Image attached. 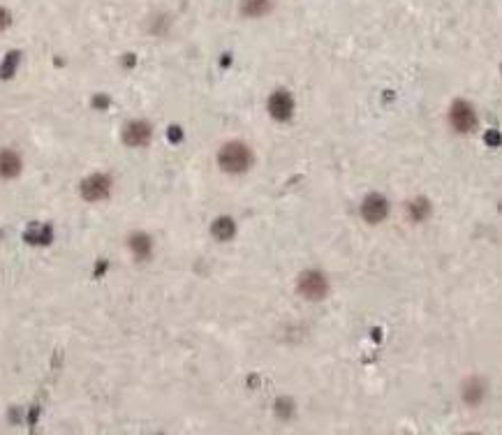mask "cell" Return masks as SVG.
Here are the masks:
<instances>
[{
    "label": "cell",
    "instance_id": "obj_1",
    "mask_svg": "<svg viewBox=\"0 0 502 435\" xmlns=\"http://www.w3.org/2000/svg\"><path fill=\"white\" fill-rule=\"evenodd\" d=\"M253 165V153L244 141H225L217 150V167L225 174H232V177H239V174H246Z\"/></svg>",
    "mask_w": 502,
    "mask_h": 435
},
{
    "label": "cell",
    "instance_id": "obj_2",
    "mask_svg": "<svg viewBox=\"0 0 502 435\" xmlns=\"http://www.w3.org/2000/svg\"><path fill=\"white\" fill-rule=\"evenodd\" d=\"M112 177L109 174H102V172H97V174H90V177H86L81 181V186H79V192H81V197L86 199V202H104V199L112 195Z\"/></svg>",
    "mask_w": 502,
    "mask_h": 435
},
{
    "label": "cell",
    "instance_id": "obj_3",
    "mask_svg": "<svg viewBox=\"0 0 502 435\" xmlns=\"http://www.w3.org/2000/svg\"><path fill=\"white\" fill-rule=\"evenodd\" d=\"M121 139L125 146L130 148H144L150 144L153 139V125L148 121L139 119V121H128L123 125V132H121Z\"/></svg>",
    "mask_w": 502,
    "mask_h": 435
},
{
    "label": "cell",
    "instance_id": "obj_4",
    "mask_svg": "<svg viewBox=\"0 0 502 435\" xmlns=\"http://www.w3.org/2000/svg\"><path fill=\"white\" fill-rule=\"evenodd\" d=\"M299 294L311 299V301H320L326 297V292H329V282H326L324 273L320 271H304L299 275Z\"/></svg>",
    "mask_w": 502,
    "mask_h": 435
},
{
    "label": "cell",
    "instance_id": "obj_5",
    "mask_svg": "<svg viewBox=\"0 0 502 435\" xmlns=\"http://www.w3.org/2000/svg\"><path fill=\"white\" fill-rule=\"evenodd\" d=\"M269 114L280 123L292 119V114H294V100H292L287 90H275L269 97Z\"/></svg>",
    "mask_w": 502,
    "mask_h": 435
},
{
    "label": "cell",
    "instance_id": "obj_6",
    "mask_svg": "<svg viewBox=\"0 0 502 435\" xmlns=\"http://www.w3.org/2000/svg\"><path fill=\"white\" fill-rule=\"evenodd\" d=\"M23 172V160L14 148H0V179L12 181Z\"/></svg>",
    "mask_w": 502,
    "mask_h": 435
},
{
    "label": "cell",
    "instance_id": "obj_7",
    "mask_svg": "<svg viewBox=\"0 0 502 435\" xmlns=\"http://www.w3.org/2000/svg\"><path fill=\"white\" fill-rule=\"evenodd\" d=\"M389 213V204L382 195H368L361 204V215L368 222H382Z\"/></svg>",
    "mask_w": 502,
    "mask_h": 435
},
{
    "label": "cell",
    "instance_id": "obj_8",
    "mask_svg": "<svg viewBox=\"0 0 502 435\" xmlns=\"http://www.w3.org/2000/svg\"><path fill=\"white\" fill-rule=\"evenodd\" d=\"M128 248L135 259L139 262H146L153 255V239L148 237L146 232H132L130 239H128Z\"/></svg>",
    "mask_w": 502,
    "mask_h": 435
},
{
    "label": "cell",
    "instance_id": "obj_9",
    "mask_svg": "<svg viewBox=\"0 0 502 435\" xmlns=\"http://www.w3.org/2000/svg\"><path fill=\"white\" fill-rule=\"evenodd\" d=\"M23 241L30 246H47L54 241V230L49 225H30V227L23 232Z\"/></svg>",
    "mask_w": 502,
    "mask_h": 435
},
{
    "label": "cell",
    "instance_id": "obj_10",
    "mask_svg": "<svg viewBox=\"0 0 502 435\" xmlns=\"http://www.w3.org/2000/svg\"><path fill=\"white\" fill-rule=\"evenodd\" d=\"M211 234L215 241H229L237 234V222L232 220L229 215H217L211 222Z\"/></svg>",
    "mask_w": 502,
    "mask_h": 435
},
{
    "label": "cell",
    "instance_id": "obj_11",
    "mask_svg": "<svg viewBox=\"0 0 502 435\" xmlns=\"http://www.w3.org/2000/svg\"><path fill=\"white\" fill-rule=\"evenodd\" d=\"M451 123H454L456 128H461V130L472 128V125H474V114H472L470 105L458 102L454 109H451Z\"/></svg>",
    "mask_w": 502,
    "mask_h": 435
},
{
    "label": "cell",
    "instance_id": "obj_12",
    "mask_svg": "<svg viewBox=\"0 0 502 435\" xmlns=\"http://www.w3.org/2000/svg\"><path fill=\"white\" fill-rule=\"evenodd\" d=\"M271 7H273V0H244V3H241V12L255 19V16L269 14Z\"/></svg>",
    "mask_w": 502,
    "mask_h": 435
},
{
    "label": "cell",
    "instance_id": "obj_13",
    "mask_svg": "<svg viewBox=\"0 0 502 435\" xmlns=\"http://www.w3.org/2000/svg\"><path fill=\"white\" fill-rule=\"evenodd\" d=\"M19 63H21V52H10L5 56V61L0 63V77H12V74L16 72V68H19Z\"/></svg>",
    "mask_w": 502,
    "mask_h": 435
},
{
    "label": "cell",
    "instance_id": "obj_14",
    "mask_svg": "<svg viewBox=\"0 0 502 435\" xmlns=\"http://www.w3.org/2000/svg\"><path fill=\"white\" fill-rule=\"evenodd\" d=\"M465 384H467V382H465ZM482 398H484V384L470 380V384L465 387V400H467L470 405H477Z\"/></svg>",
    "mask_w": 502,
    "mask_h": 435
},
{
    "label": "cell",
    "instance_id": "obj_15",
    "mask_svg": "<svg viewBox=\"0 0 502 435\" xmlns=\"http://www.w3.org/2000/svg\"><path fill=\"white\" fill-rule=\"evenodd\" d=\"M167 137H169L172 144H181L183 141V128L181 125H172V128L167 130Z\"/></svg>",
    "mask_w": 502,
    "mask_h": 435
},
{
    "label": "cell",
    "instance_id": "obj_16",
    "mask_svg": "<svg viewBox=\"0 0 502 435\" xmlns=\"http://www.w3.org/2000/svg\"><path fill=\"white\" fill-rule=\"evenodd\" d=\"M12 26V14L7 7H0V30H5V28H10Z\"/></svg>",
    "mask_w": 502,
    "mask_h": 435
},
{
    "label": "cell",
    "instance_id": "obj_17",
    "mask_svg": "<svg viewBox=\"0 0 502 435\" xmlns=\"http://www.w3.org/2000/svg\"><path fill=\"white\" fill-rule=\"evenodd\" d=\"M123 63H125V68H132V65L137 63V58H135V56H125V58H123Z\"/></svg>",
    "mask_w": 502,
    "mask_h": 435
}]
</instances>
